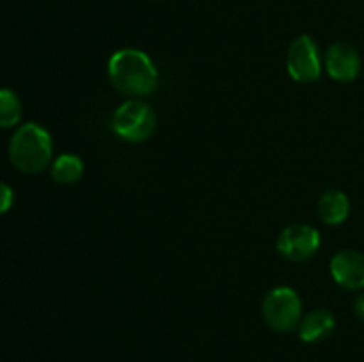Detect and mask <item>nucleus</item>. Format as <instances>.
I'll list each match as a JSON object with an SVG mask.
<instances>
[{"label":"nucleus","instance_id":"nucleus-9","mask_svg":"<svg viewBox=\"0 0 364 362\" xmlns=\"http://www.w3.org/2000/svg\"><path fill=\"white\" fill-rule=\"evenodd\" d=\"M334 327H336V319H334L333 312L327 309H316L301 319L297 332L301 341L315 344L326 341L334 332Z\"/></svg>","mask_w":364,"mask_h":362},{"label":"nucleus","instance_id":"nucleus-4","mask_svg":"<svg viewBox=\"0 0 364 362\" xmlns=\"http://www.w3.org/2000/svg\"><path fill=\"white\" fill-rule=\"evenodd\" d=\"M262 314L267 325L276 332H291L301 323V297L288 286L274 287L263 298Z\"/></svg>","mask_w":364,"mask_h":362},{"label":"nucleus","instance_id":"nucleus-5","mask_svg":"<svg viewBox=\"0 0 364 362\" xmlns=\"http://www.w3.org/2000/svg\"><path fill=\"white\" fill-rule=\"evenodd\" d=\"M288 75L295 82L311 84L322 75V55L311 35H299L290 43L287 52Z\"/></svg>","mask_w":364,"mask_h":362},{"label":"nucleus","instance_id":"nucleus-3","mask_svg":"<svg viewBox=\"0 0 364 362\" xmlns=\"http://www.w3.org/2000/svg\"><path fill=\"white\" fill-rule=\"evenodd\" d=\"M112 130L127 142H144L155 133L156 114L151 106L139 98L127 99L112 116Z\"/></svg>","mask_w":364,"mask_h":362},{"label":"nucleus","instance_id":"nucleus-11","mask_svg":"<svg viewBox=\"0 0 364 362\" xmlns=\"http://www.w3.org/2000/svg\"><path fill=\"white\" fill-rule=\"evenodd\" d=\"M50 176L55 183L73 185L84 176V162L77 155H60L50 165Z\"/></svg>","mask_w":364,"mask_h":362},{"label":"nucleus","instance_id":"nucleus-10","mask_svg":"<svg viewBox=\"0 0 364 362\" xmlns=\"http://www.w3.org/2000/svg\"><path fill=\"white\" fill-rule=\"evenodd\" d=\"M350 215V199L341 190H327L318 199V216L329 226H340Z\"/></svg>","mask_w":364,"mask_h":362},{"label":"nucleus","instance_id":"nucleus-14","mask_svg":"<svg viewBox=\"0 0 364 362\" xmlns=\"http://www.w3.org/2000/svg\"><path fill=\"white\" fill-rule=\"evenodd\" d=\"M354 312L361 322H364V293L359 295L354 302Z\"/></svg>","mask_w":364,"mask_h":362},{"label":"nucleus","instance_id":"nucleus-12","mask_svg":"<svg viewBox=\"0 0 364 362\" xmlns=\"http://www.w3.org/2000/svg\"><path fill=\"white\" fill-rule=\"evenodd\" d=\"M21 114H23V105H21L20 96L13 89H0V128L7 130V128L18 126Z\"/></svg>","mask_w":364,"mask_h":362},{"label":"nucleus","instance_id":"nucleus-1","mask_svg":"<svg viewBox=\"0 0 364 362\" xmlns=\"http://www.w3.org/2000/svg\"><path fill=\"white\" fill-rule=\"evenodd\" d=\"M110 84L124 96L142 98L151 94L159 84V71L148 53L137 48H121L107 64Z\"/></svg>","mask_w":364,"mask_h":362},{"label":"nucleus","instance_id":"nucleus-8","mask_svg":"<svg viewBox=\"0 0 364 362\" xmlns=\"http://www.w3.org/2000/svg\"><path fill=\"white\" fill-rule=\"evenodd\" d=\"M331 275L334 283L350 291L364 287V254L352 248H345L331 259Z\"/></svg>","mask_w":364,"mask_h":362},{"label":"nucleus","instance_id":"nucleus-2","mask_svg":"<svg viewBox=\"0 0 364 362\" xmlns=\"http://www.w3.org/2000/svg\"><path fill=\"white\" fill-rule=\"evenodd\" d=\"M52 137L41 124L25 123L16 128L9 141V160L20 172H41L52 165Z\"/></svg>","mask_w":364,"mask_h":362},{"label":"nucleus","instance_id":"nucleus-6","mask_svg":"<svg viewBox=\"0 0 364 362\" xmlns=\"http://www.w3.org/2000/svg\"><path fill=\"white\" fill-rule=\"evenodd\" d=\"M276 247L288 261H308L318 252L320 233L308 224H291L281 231Z\"/></svg>","mask_w":364,"mask_h":362},{"label":"nucleus","instance_id":"nucleus-7","mask_svg":"<svg viewBox=\"0 0 364 362\" xmlns=\"http://www.w3.org/2000/svg\"><path fill=\"white\" fill-rule=\"evenodd\" d=\"M363 60L358 50L348 43H334L326 52V70L336 82H352L361 73Z\"/></svg>","mask_w":364,"mask_h":362},{"label":"nucleus","instance_id":"nucleus-13","mask_svg":"<svg viewBox=\"0 0 364 362\" xmlns=\"http://www.w3.org/2000/svg\"><path fill=\"white\" fill-rule=\"evenodd\" d=\"M14 202V192L9 185L0 181V215L7 213Z\"/></svg>","mask_w":364,"mask_h":362}]
</instances>
